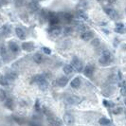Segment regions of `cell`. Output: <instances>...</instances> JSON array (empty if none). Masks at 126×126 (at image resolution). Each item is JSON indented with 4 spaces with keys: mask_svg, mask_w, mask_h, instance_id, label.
Instances as JSON below:
<instances>
[{
    "mask_svg": "<svg viewBox=\"0 0 126 126\" xmlns=\"http://www.w3.org/2000/svg\"><path fill=\"white\" fill-rule=\"evenodd\" d=\"M8 47H9L10 50L12 51L13 53H17L19 51L18 44H17L16 42H14V41H10V42L8 43Z\"/></svg>",
    "mask_w": 126,
    "mask_h": 126,
    "instance_id": "cell-8",
    "label": "cell"
},
{
    "mask_svg": "<svg viewBox=\"0 0 126 126\" xmlns=\"http://www.w3.org/2000/svg\"><path fill=\"white\" fill-rule=\"evenodd\" d=\"M79 15H80L81 17H82V18H84V19L87 18V16L85 15V13H83V12H82V11H79Z\"/></svg>",
    "mask_w": 126,
    "mask_h": 126,
    "instance_id": "cell-30",
    "label": "cell"
},
{
    "mask_svg": "<svg viewBox=\"0 0 126 126\" xmlns=\"http://www.w3.org/2000/svg\"><path fill=\"white\" fill-rule=\"evenodd\" d=\"M14 5L16 8H21L25 5V0H14Z\"/></svg>",
    "mask_w": 126,
    "mask_h": 126,
    "instance_id": "cell-25",
    "label": "cell"
},
{
    "mask_svg": "<svg viewBox=\"0 0 126 126\" xmlns=\"http://www.w3.org/2000/svg\"><path fill=\"white\" fill-rule=\"evenodd\" d=\"M43 51H44L46 54H50L51 53V50L48 47H43Z\"/></svg>",
    "mask_w": 126,
    "mask_h": 126,
    "instance_id": "cell-29",
    "label": "cell"
},
{
    "mask_svg": "<svg viewBox=\"0 0 126 126\" xmlns=\"http://www.w3.org/2000/svg\"><path fill=\"white\" fill-rule=\"evenodd\" d=\"M125 13H126V9H125Z\"/></svg>",
    "mask_w": 126,
    "mask_h": 126,
    "instance_id": "cell-38",
    "label": "cell"
},
{
    "mask_svg": "<svg viewBox=\"0 0 126 126\" xmlns=\"http://www.w3.org/2000/svg\"><path fill=\"white\" fill-rule=\"evenodd\" d=\"M0 20H1V16H0Z\"/></svg>",
    "mask_w": 126,
    "mask_h": 126,
    "instance_id": "cell-37",
    "label": "cell"
},
{
    "mask_svg": "<svg viewBox=\"0 0 126 126\" xmlns=\"http://www.w3.org/2000/svg\"><path fill=\"white\" fill-rule=\"evenodd\" d=\"M8 81H7V79L5 78V76H3L2 74H0V84H2V85H7L8 84Z\"/></svg>",
    "mask_w": 126,
    "mask_h": 126,
    "instance_id": "cell-26",
    "label": "cell"
},
{
    "mask_svg": "<svg viewBox=\"0 0 126 126\" xmlns=\"http://www.w3.org/2000/svg\"><path fill=\"white\" fill-rule=\"evenodd\" d=\"M4 102H5V106H6L8 109H10V110H13V108H14V105H15V103H14V101H13V99L7 98Z\"/></svg>",
    "mask_w": 126,
    "mask_h": 126,
    "instance_id": "cell-15",
    "label": "cell"
},
{
    "mask_svg": "<svg viewBox=\"0 0 126 126\" xmlns=\"http://www.w3.org/2000/svg\"><path fill=\"white\" fill-rule=\"evenodd\" d=\"M61 32H62L61 28L56 25L52 26L50 29L48 30V33H49V35L52 36V37H57V36H59V35L61 34Z\"/></svg>",
    "mask_w": 126,
    "mask_h": 126,
    "instance_id": "cell-4",
    "label": "cell"
},
{
    "mask_svg": "<svg viewBox=\"0 0 126 126\" xmlns=\"http://www.w3.org/2000/svg\"><path fill=\"white\" fill-rule=\"evenodd\" d=\"M104 12L106 13V14H107L110 18L112 19L118 18V13L114 9H112V8H104Z\"/></svg>",
    "mask_w": 126,
    "mask_h": 126,
    "instance_id": "cell-7",
    "label": "cell"
},
{
    "mask_svg": "<svg viewBox=\"0 0 126 126\" xmlns=\"http://www.w3.org/2000/svg\"><path fill=\"white\" fill-rule=\"evenodd\" d=\"M63 121H64V123L66 124V125H72V124H74V122H75V119H74V117H73V115H71V114H68V113H65L63 115Z\"/></svg>",
    "mask_w": 126,
    "mask_h": 126,
    "instance_id": "cell-6",
    "label": "cell"
},
{
    "mask_svg": "<svg viewBox=\"0 0 126 126\" xmlns=\"http://www.w3.org/2000/svg\"><path fill=\"white\" fill-rule=\"evenodd\" d=\"M63 70L66 75H69V74H71V73L73 72V67H72V65H70V64H66V65L63 66Z\"/></svg>",
    "mask_w": 126,
    "mask_h": 126,
    "instance_id": "cell-21",
    "label": "cell"
},
{
    "mask_svg": "<svg viewBox=\"0 0 126 126\" xmlns=\"http://www.w3.org/2000/svg\"><path fill=\"white\" fill-rule=\"evenodd\" d=\"M32 1H35V2H36V1H37V0H32Z\"/></svg>",
    "mask_w": 126,
    "mask_h": 126,
    "instance_id": "cell-35",
    "label": "cell"
},
{
    "mask_svg": "<svg viewBox=\"0 0 126 126\" xmlns=\"http://www.w3.org/2000/svg\"><path fill=\"white\" fill-rule=\"evenodd\" d=\"M104 104H105V105H107V102H106V101H104ZM109 105L113 106V103H109Z\"/></svg>",
    "mask_w": 126,
    "mask_h": 126,
    "instance_id": "cell-33",
    "label": "cell"
},
{
    "mask_svg": "<svg viewBox=\"0 0 126 126\" xmlns=\"http://www.w3.org/2000/svg\"><path fill=\"white\" fill-rule=\"evenodd\" d=\"M17 77H18L17 73L15 71H13V70L7 71L6 74H5V78L7 79L8 82H13V81H15L17 79Z\"/></svg>",
    "mask_w": 126,
    "mask_h": 126,
    "instance_id": "cell-5",
    "label": "cell"
},
{
    "mask_svg": "<svg viewBox=\"0 0 126 126\" xmlns=\"http://www.w3.org/2000/svg\"><path fill=\"white\" fill-rule=\"evenodd\" d=\"M108 2H109L110 4H115V3L117 2V0H108Z\"/></svg>",
    "mask_w": 126,
    "mask_h": 126,
    "instance_id": "cell-32",
    "label": "cell"
},
{
    "mask_svg": "<svg viewBox=\"0 0 126 126\" xmlns=\"http://www.w3.org/2000/svg\"><path fill=\"white\" fill-rule=\"evenodd\" d=\"M28 8H29V10L31 12H36V11H38V9H39V5H38L35 1H32V2L29 3Z\"/></svg>",
    "mask_w": 126,
    "mask_h": 126,
    "instance_id": "cell-17",
    "label": "cell"
},
{
    "mask_svg": "<svg viewBox=\"0 0 126 126\" xmlns=\"http://www.w3.org/2000/svg\"><path fill=\"white\" fill-rule=\"evenodd\" d=\"M91 45H92L93 47H99V46H100V40H99V39H94V40L92 41Z\"/></svg>",
    "mask_w": 126,
    "mask_h": 126,
    "instance_id": "cell-27",
    "label": "cell"
},
{
    "mask_svg": "<svg viewBox=\"0 0 126 126\" xmlns=\"http://www.w3.org/2000/svg\"><path fill=\"white\" fill-rule=\"evenodd\" d=\"M115 32H118V33H124L126 31L124 26L122 25V24H120V23H119V24H117L116 28H115Z\"/></svg>",
    "mask_w": 126,
    "mask_h": 126,
    "instance_id": "cell-20",
    "label": "cell"
},
{
    "mask_svg": "<svg viewBox=\"0 0 126 126\" xmlns=\"http://www.w3.org/2000/svg\"><path fill=\"white\" fill-rule=\"evenodd\" d=\"M99 122H100L101 125H103V126H106L108 124H110V120H107L106 118H101V119H100Z\"/></svg>",
    "mask_w": 126,
    "mask_h": 126,
    "instance_id": "cell-24",
    "label": "cell"
},
{
    "mask_svg": "<svg viewBox=\"0 0 126 126\" xmlns=\"http://www.w3.org/2000/svg\"><path fill=\"white\" fill-rule=\"evenodd\" d=\"M124 103H125V105H126V99H125V101H124Z\"/></svg>",
    "mask_w": 126,
    "mask_h": 126,
    "instance_id": "cell-34",
    "label": "cell"
},
{
    "mask_svg": "<svg viewBox=\"0 0 126 126\" xmlns=\"http://www.w3.org/2000/svg\"><path fill=\"white\" fill-rule=\"evenodd\" d=\"M32 83H36L39 88H41L42 90H45V89L47 88L48 86V82L46 80L44 75H36L32 78Z\"/></svg>",
    "mask_w": 126,
    "mask_h": 126,
    "instance_id": "cell-1",
    "label": "cell"
},
{
    "mask_svg": "<svg viewBox=\"0 0 126 126\" xmlns=\"http://www.w3.org/2000/svg\"><path fill=\"white\" fill-rule=\"evenodd\" d=\"M34 44L32 43V42H24L23 44H22V48H23V50H26V51H32L34 49Z\"/></svg>",
    "mask_w": 126,
    "mask_h": 126,
    "instance_id": "cell-11",
    "label": "cell"
},
{
    "mask_svg": "<svg viewBox=\"0 0 126 126\" xmlns=\"http://www.w3.org/2000/svg\"><path fill=\"white\" fill-rule=\"evenodd\" d=\"M93 72H94V68L92 67V66H86L84 69H83V74L84 76H86V77H91V76L93 75Z\"/></svg>",
    "mask_w": 126,
    "mask_h": 126,
    "instance_id": "cell-19",
    "label": "cell"
},
{
    "mask_svg": "<svg viewBox=\"0 0 126 126\" xmlns=\"http://www.w3.org/2000/svg\"><path fill=\"white\" fill-rule=\"evenodd\" d=\"M6 99H7V93L5 92V90L0 88V101L1 102H4Z\"/></svg>",
    "mask_w": 126,
    "mask_h": 126,
    "instance_id": "cell-22",
    "label": "cell"
},
{
    "mask_svg": "<svg viewBox=\"0 0 126 126\" xmlns=\"http://www.w3.org/2000/svg\"><path fill=\"white\" fill-rule=\"evenodd\" d=\"M15 33H16V35H17V37L19 39H21V40H24L26 39V32L25 31L23 30V29H21V28H16L15 29Z\"/></svg>",
    "mask_w": 126,
    "mask_h": 126,
    "instance_id": "cell-12",
    "label": "cell"
},
{
    "mask_svg": "<svg viewBox=\"0 0 126 126\" xmlns=\"http://www.w3.org/2000/svg\"><path fill=\"white\" fill-rule=\"evenodd\" d=\"M120 93H121L122 96H126V85L121 86V88H120Z\"/></svg>",
    "mask_w": 126,
    "mask_h": 126,
    "instance_id": "cell-28",
    "label": "cell"
},
{
    "mask_svg": "<svg viewBox=\"0 0 126 126\" xmlns=\"http://www.w3.org/2000/svg\"><path fill=\"white\" fill-rule=\"evenodd\" d=\"M98 1H103V0H98Z\"/></svg>",
    "mask_w": 126,
    "mask_h": 126,
    "instance_id": "cell-36",
    "label": "cell"
},
{
    "mask_svg": "<svg viewBox=\"0 0 126 126\" xmlns=\"http://www.w3.org/2000/svg\"><path fill=\"white\" fill-rule=\"evenodd\" d=\"M70 85H71V87H73V88H79L80 86H81V78H79V77H76L74 78L71 82H70Z\"/></svg>",
    "mask_w": 126,
    "mask_h": 126,
    "instance_id": "cell-14",
    "label": "cell"
},
{
    "mask_svg": "<svg viewBox=\"0 0 126 126\" xmlns=\"http://www.w3.org/2000/svg\"><path fill=\"white\" fill-rule=\"evenodd\" d=\"M33 61L36 63H41L44 61V56L41 53H36L33 55Z\"/></svg>",
    "mask_w": 126,
    "mask_h": 126,
    "instance_id": "cell-18",
    "label": "cell"
},
{
    "mask_svg": "<svg viewBox=\"0 0 126 126\" xmlns=\"http://www.w3.org/2000/svg\"><path fill=\"white\" fill-rule=\"evenodd\" d=\"M57 84L59 85V86H61V87H63V86H65L66 84H67V82H68V79H67V77H60L58 80H57Z\"/></svg>",
    "mask_w": 126,
    "mask_h": 126,
    "instance_id": "cell-13",
    "label": "cell"
},
{
    "mask_svg": "<svg viewBox=\"0 0 126 126\" xmlns=\"http://www.w3.org/2000/svg\"><path fill=\"white\" fill-rule=\"evenodd\" d=\"M93 37H94V34H93V32H90V31H84L81 34V38L83 41H89L90 39H92Z\"/></svg>",
    "mask_w": 126,
    "mask_h": 126,
    "instance_id": "cell-9",
    "label": "cell"
},
{
    "mask_svg": "<svg viewBox=\"0 0 126 126\" xmlns=\"http://www.w3.org/2000/svg\"><path fill=\"white\" fill-rule=\"evenodd\" d=\"M72 67L74 68V69L77 71V72H81L83 68V66H82V63L78 59V58H73V60H72Z\"/></svg>",
    "mask_w": 126,
    "mask_h": 126,
    "instance_id": "cell-3",
    "label": "cell"
},
{
    "mask_svg": "<svg viewBox=\"0 0 126 126\" xmlns=\"http://www.w3.org/2000/svg\"><path fill=\"white\" fill-rule=\"evenodd\" d=\"M2 33H3L4 36H8V35L11 33V28H10L9 26L3 27V29H2Z\"/></svg>",
    "mask_w": 126,
    "mask_h": 126,
    "instance_id": "cell-23",
    "label": "cell"
},
{
    "mask_svg": "<svg viewBox=\"0 0 126 126\" xmlns=\"http://www.w3.org/2000/svg\"><path fill=\"white\" fill-rule=\"evenodd\" d=\"M112 61H113V56H112V54L108 50L103 51L102 55H101V57L99 60L100 63H101V65H103V66H106L108 64H110V63Z\"/></svg>",
    "mask_w": 126,
    "mask_h": 126,
    "instance_id": "cell-2",
    "label": "cell"
},
{
    "mask_svg": "<svg viewBox=\"0 0 126 126\" xmlns=\"http://www.w3.org/2000/svg\"><path fill=\"white\" fill-rule=\"evenodd\" d=\"M0 56L2 57L5 61L7 60V57H8V50H7L6 46H4V45H1V46H0Z\"/></svg>",
    "mask_w": 126,
    "mask_h": 126,
    "instance_id": "cell-16",
    "label": "cell"
},
{
    "mask_svg": "<svg viewBox=\"0 0 126 126\" xmlns=\"http://www.w3.org/2000/svg\"><path fill=\"white\" fill-rule=\"evenodd\" d=\"M118 110H114V113L115 114H119V113H120L121 112V110H120V108H117Z\"/></svg>",
    "mask_w": 126,
    "mask_h": 126,
    "instance_id": "cell-31",
    "label": "cell"
},
{
    "mask_svg": "<svg viewBox=\"0 0 126 126\" xmlns=\"http://www.w3.org/2000/svg\"><path fill=\"white\" fill-rule=\"evenodd\" d=\"M67 103L68 104H71V105H76V104H78V103H80V101H81V99L79 98V97H76V96H70L67 98Z\"/></svg>",
    "mask_w": 126,
    "mask_h": 126,
    "instance_id": "cell-10",
    "label": "cell"
}]
</instances>
